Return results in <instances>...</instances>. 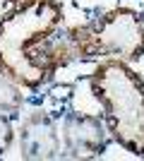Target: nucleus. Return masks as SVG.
<instances>
[{
	"instance_id": "f257e3e1",
	"label": "nucleus",
	"mask_w": 144,
	"mask_h": 161,
	"mask_svg": "<svg viewBox=\"0 0 144 161\" xmlns=\"http://www.w3.org/2000/svg\"><path fill=\"white\" fill-rule=\"evenodd\" d=\"M62 24L58 0H24L0 17V75L17 87L39 89L55 75L41 46Z\"/></svg>"
},
{
	"instance_id": "f03ea898",
	"label": "nucleus",
	"mask_w": 144,
	"mask_h": 161,
	"mask_svg": "<svg viewBox=\"0 0 144 161\" xmlns=\"http://www.w3.org/2000/svg\"><path fill=\"white\" fill-rule=\"evenodd\" d=\"M89 89L103 108L108 135L132 156H144V77L130 63L108 58L91 72Z\"/></svg>"
},
{
	"instance_id": "20e7f679",
	"label": "nucleus",
	"mask_w": 144,
	"mask_h": 161,
	"mask_svg": "<svg viewBox=\"0 0 144 161\" xmlns=\"http://www.w3.org/2000/svg\"><path fill=\"white\" fill-rule=\"evenodd\" d=\"M0 3H10V5H17V3H24V0H0Z\"/></svg>"
},
{
	"instance_id": "7ed1b4c3",
	"label": "nucleus",
	"mask_w": 144,
	"mask_h": 161,
	"mask_svg": "<svg viewBox=\"0 0 144 161\" xmlns=\"http://www.w3.org/2000/svg\"><path fill=\"white\" fill-rule=\"evenodd\" d=\"M65 36L79 60L118 58L135 63L144 58V14L132 7L108 10L87 24L70 27Z\"/></svg>"
}]
</instances>
